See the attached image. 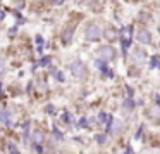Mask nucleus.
I'll return each mask as SVG.
<instances>
[{
    "label": "nucleus",
    "instance_id": "obj_1",
    "mask_svg": "<svg viewBox=\"0 0 160 154\" xmlns=\"http://www.w3.org/2000/svg\"><path fill=\"white\" fill-rule=\"evenodd\" d=\"M84 35H86L88 40H98L102 36V28L97 25H90V26H86V33Z\"/></svg>",
    "mask_w": 160,
    "mask_h": 154
},
{
    "label": "nucleus",
    "instance_id": "obj_13",
    "mask_svg": "<svg viewBox=\"0 0 160 154\" xmlns=\"http://www.w3.org/2000/svg\"><path fill=\"white\" fill-rule=\"evenodd\" d=\"M5 69V63H4V61H2V59H0V73H2V71H4Z\"/></svg>",
    "mask_w": 160,
    "mask_h": 154
},
{
    "label": "nucleus",
    "instance_id": "obj_2",
    "mask_svg": "<svg viewBox=\"0 0 160 154\" xmlns=\"http://www.w3.org/2000/svg\"><path fill=\"white\" fill-rule=\"evenodd\" d=\"M71 71H72V74L76 78H84L86 76V66H84L83 63H79V61H76V63L72 64V66H71Z\"/></svg>",
    "mask_w": 160,
    "mask_h": 154
},
{
    "label": "nucleus",
    "instance_id": "obj_12",
    "mask_svg": "<svg viewBox=\"0 0 160 154\" xmlns=\"http://www.w3.org/2000/svg\"><path fill=\"white\" fill-rule=\"evenodd\" d=\"M71 36V30H66V33H64V40H69Z\"/></svg>",
    "mask_w": 160,
    "mask_h": 154
},
{
    "label": "nucleus",
    "instance_id": "obj_8",
    "mask_svg": "<svg viewBox=\"0 0 160 154\" xmlns=\"http://www.w3.org/2000/svg\"><path fill=\"white\" fill-rule=\"evenodd\" d=\"M150 116H152V118H158V116H160V107L153 106V107L150 109Z\"/></svg>",
    "mask_w": 160,
    "mask_h": 154
},
{
    "label": "nucleus",
    "instance_id": "obj_10",
    "mask_svg": "<svg viewBox=\"0 0 160 154\" xmlns=\"http://www.w3.org/2000/svg\"><path fill=\"white\" fill-rule=\"evenodd\" d=\"M153 66H160V57H153Z\"/></svg>",
    "mask_w": 160,
    "mask_h": 154
},
{
    "label": "nucleus",
    "instance_id": "obj_4",
    "mask_svg": "<svg viewBox=\"0 0 160 154\" xmlns=\"http://www.w3.org/2000/svg\"><path fill=\"white\" fill-rule=\"evenodd\" d=\"M146 59V54L143 52L141 49H136V50H132L131 52V61H134V63H143V61Z\"/></svg>",
    "mask_w": 160,
    "mask_h": 154
},
{
    "label": "nucleus",
    "instance_id": "obj_5",
    "mask_svg": "<svg viewBox=\"0 0 160 154\" xmlns=\"http://www.w3.org/2000/svg\"><path fill=\"white\" fill-rule=\"evenodd\" d=\"M152 36H150V31L148 30H139L138 31V42L139 43H150Z\"/></svg>",
    "mask_w": 160,
    "mask_h": 154
},
{
    "label": "nucleus",
    "instance_id": "obj_11",
    "mask_svg": "<svg viewBox=\"0 0 160 154\" xmlns=\"http://www.w3.org/2000/svg\"><path fill=\"white\" fill-rule=\"evenodd\" d=\"M132 106H134V104H132V101H126V102H124V107H129V109H131Z\"/></svg>",
    "mask_w": 160,
    "mask_h": 154
},
{
    "label": "nucleus",
    "instance_id": "obj_9",
    "mask_svg": "<svg viewBox=\"0 0 160 154\" xmlns=\"http://www.w3.org/2000/svg\"><path fill=\"white\" fill-rule=\"evenodd\" d=\"M105 36H107V38H108V40H114V38H115V35H114V31H107V35H105Z\"/></svg>",
    "mask_w": 160,
    "mask_h": 154
},
{
    "label": "nucleus",
    "instance_id": "obj_3",
    "mask_svg": "<svg viewBox=\"0 0 160 154\" xmlns=\"http://www.w3.org/2000/svg\"><path fill=\"white\" fill-rule=\"evenodd\" d=\"M98 56H100L102 61H110L112 57L115 56V52H114V49H112V47H102L100 52H98Z\"/></svg>",
    "mask_w": 160,
    "mask_h": 154
},
{
    "label": "nucleus",
    "instance_id": "obj_6",
    "mask_svg": "<svg viewBox=\"0 0 160 154\" xmlns=\"http://www.w3.org/2000/svg\"><path fill=\"white\" fill-rule=\"evenodd\" d=\"M31 140L35 144H42L43 142V133L38 132V130H35V132H33V135H31Z\"/></svg>",
    "mask_w": 160,
    "mask_h": 154
},
{
    "label": "nucleus",
    "instance_id": "obj_7",
    "mask_svg": "<svg viewBox=\"0 0 160 154\" xmlns=\"http://www.w3.org/2000/svg\"><path fill=\"white\" fill-rule=\"evenodd\" d=\"M122 128V123L121 121H114L112 123V133H119Z\"/></svg>",
    "mask_w": 160,
    "mask_h": 154
}]
</instances>
